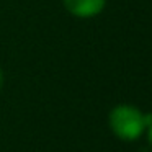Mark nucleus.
<instances>
[{
  "instance_id": "obj_1",
  "label": "nucleus",
  "mask_w": 152,
  "mask_h": 152,
  "mask_svg": "<svg viewBox=\"0 0 152 152\" xmlns=\"http://www.w3.org/2000/svg\"><path fill=\"white\" fill-rule=\"evenodd\" d=\"M110 128L123 141H134L145 131L144 113L132 105H118L110 113Z\"/></svg>"
},
{
  "instance_id": "obj_2",
  "label": "nucleus",
  "mask_w": 152,
  "mask_h": 152,
  "mask_svg": "<svg viewBox=\"0 0 152 152\" xmlns=\"http://www.w3.org/2000/svg\"><path fill=\"white\" fill-rule=\"evenodd\" d=\"M64 8L77 18H93L105 10L106 0H62Z\"/></svg>"
},
{
  "instance_id": "obj_3",
  "label": "nucleus",
  "mask_w": 152,
  "mask_h": 152,
  "mask_svg": "<svg viewBox=\"0 0 152 152\" xmlns=\"http://www.w3.org/2000/svg\"><path fill=\"white\" fill-rule=\"evenodd\" d=\"M144 123H145V131H147V139L152 145V115H144Z\"/></svg>"
},
{
  "instance_id": "obj_4",
  "label": "nucleus",
  "mask_w": 152,
  "mask_h": 152,
  "mask_svg": "<svg viewBox=\"0 0 152 152\" xmlns=\"http://www.w3.org/2000/svg\"><path fill=\"white\" fill-rule=\"evenodd\" d=\"M2 83H4V72L0 69V87H2Z\"/></svg>"
}]
</instances>
